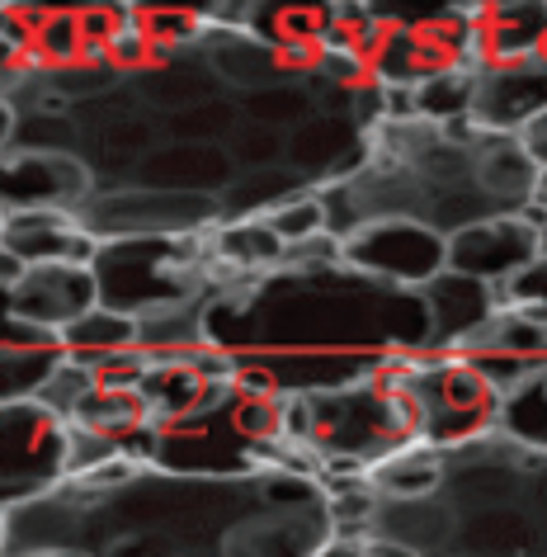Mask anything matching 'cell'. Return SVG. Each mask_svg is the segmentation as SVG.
<instances>
[{
  "label": "cell",
  "instance_id": "cell-1",
  "mask_svg": "<svg viewBox=\"0 0 547 557\" xmlns=\"http://www.w3.org/2000/svg\"><path fill=\"white\" fill-rule=\"evenodd\" d=\"M208 345L236 383L270 397H312L369 383L430 350L420 288H397L349 264H278L222 278L208 298Z\"/></svg>",
  "mask_w": 547,
  "mask_h": 557
},
{
  "label": "cell",
  "instance_id": "cell-2",
  "mask_svg": "<svg viewBox=\"0 0 547 557\" xmlns=\"http://www.w3.org/2000/svg\"><path fill=\"white\" fill-rule=\"evenodd\" d=\"M302 472L194 478L147 463H114L72 478L43 500L0 515L5 557L86 553V557H260L270 515L298 496Z\"/></svg>",
  "mask_w": 547,
  "mask_h": 557
},
{
  "label": "cell",
  "instance_id": "cell-3",
  "mask_svg": "<svg viewBox=\"0 0 547 557\" xmlns=\"http://www.w3.org/2000/svg\"><path fill=\"white\" fill-rule=\"evenodd\" d=\"M533 189L538 165L519 137L486 133L472 119H383L369 133L363 165L321 189V199L340 242L373 222H415L453 242L476 222L529 213Z\"/></svg>",
  "mask_w": 547,
  "mask_h": 557
},
{
  "label": "cell",
  "instance_id": "cell-4",
  "mask_svg": "<svg viewBox=\"0 0 547 557\" xmlns=\"http://www.w3.org/2000/svg\"><path fill=\"white\" fill-rule=\"evenodd\" d=\"M369 534L411 557H547V454L496 430L448 454L430 496L383 500Z\"/></svg>",
  "mask_w": 547,
  "mask_h": 557
},
{
  "label": "cell",
  "instance_id": "cell-5",
  "mask_svg": "<svg viewBox=\"0 0 547 557\" xmlns=\"http://www.w3.org/2000/svg\"><path fill=\"white\" fill-rule=\"evenodd\" d=\"M151 468L194 478H250V472H302L321 478V463L288 440V401L227 383L203 411L157 425Z\"/></svg>",
  "mask_w": 547,
  "mask_h": 557
},
{
  "label": "cell",
  "instance_id": "cell-6",
  "mask_svg": "<svg viewBox=\"0 0 547 557\" xmlns=\"http://www.w3.org/2000/svg\"><path fill=\"white\" fill-rule=\"evenodd\" d=\"M288 440L321 463V478H369L383 458L420 444L415 416L391 387V369L340 393L284 397Z\"/></svg>",
  "mask_w": 547,
  "mask_h": 557
},
{
  "label": "cell",
  "instance_id": "cell-7",
  "mask_svg": "<svg viewBox=\"0 0 547 557\" xmlns=\"http://www.w3.org/2000/svg\"><path fill=\"white\" fill-rule=\"evenodd\" d=\"M90 270H95V284H100V308L123 312L133 322L203 302L213 298L222 278H236L213 256V232L100 242Z\"/></svg>",
  "mask_w": 547,
  "mask_h": 557
},
{
  "label": "cell",
  "instance_id": "cell-8",
  "mask_svg": "<svg viewBox=\"0 0 547 557\" xmlns=\"http://www.w3.org/2000/svg\"><path fill=\"white\" fill-rule=\"evenodd\" d=\"M391 387L415 416L420 444L453 454L500 430L505 393L458 355H415L391 364Z\"/></svg>",
  "mask_w": 547,
  "mask_h": 557
},
{
  "label": "cell",
  "instance_id": "cell-9",
  "mask_svg": "<svg viewBox=\"0 0 547 557\" xmlns=\"http://www.w3.org/2000/svg\"><path fill=\"white\" fill-rule=\"evenodd\" d=\"M128 5H5V72L109 62Z\"/></svg>",
  "mask_w": 547,
  "mask_h": 557
},
{
  "label": "cell",
  "instance_id": "cell-10",
  "mask_svg": "<svg viewBox=\"0 0 547 557\" xmlns=\"http://www.w3.org/2000/svg\"><path fill=\"white\" fill-rule=\"evenodd\" d=\"M72 478V425L38 401L0 407V500L5 510L43 500Z\"/></svg>",
  "mask_w": 547,
  "mask_h": 557
},
{
  "label": "cell",
  "instance_id": "cell-11",
  "mask_svg": "<svg viewBox=\"0 0 547 557\" xmlns=\"http://www.w3.org/2000/svg\"><path fill=\"white\" fill-rule=\"evenodd\" d=\"M76 222L95 242L123 236H199L222 227V199L208 194H151V189H95Z\"/></svg>",
  "mask_w": 547,
  "mask_h": 557
},
{
  "label": "cell",
  "instance_id": "cell-12",
  "mask_svg": "<svg viewBox=\"0 0 547 557\" xmlns=\"http://www.w3.org/2000/svg\"><path fill=\"white\" fill-rule=\"evenodd\" d=\"M340 264L397 288H425L448 270V236L415 222H373L340 242Z\"/></svg>",
  "mask_w": 547,
  "mask_h": 557
},
{
  "label": "cell",
  "instance_id": "cell-13",
  "mask_svg": "<svg viewBox=\"0 0 547 557\" xmlns=\"http://www.w3.org/2000/svg\"><path fill=\"white\" fill-rule=\"evenodd\" d=\"M100 180L80 157H43V151H20V157H5L0 165V194H5V213H34V208H48V213H80Z\"/></svg>",
  "mask_w": 547,
  "mask_h": 557
},
{
  "label": "cell",
  "instance_id": "cell-14",
  "mask_svg": "<svg viewBox=\"0 0 547 557\" xmlns=\"http://www.w3.org/2000/svg\"><path fill=\"white\" fill-rule=\"evenodd\" d=\"M472 123L500 137H524L547 114V58H519L500 66H476Z\"/></svg>",
  "mask_w": 547,
  "mask_h": 557
},
{
  "label": "cell",
  "instance_id": "cell-15",
  "mask_svg": "<svg viewBox=\"0 0 547 557\" xmlns=\"http://www.w3.org/2000/svg\"><path fill=\"white\" fill-rule=\"evenodd\" d=\"M95 308H100V284L90 264H34L5 288V317L48 331H72Z\"/></svg>",
  "mask_w": 547,
  "mask_h": 557
},
{
  "label": "cell",
  "instance_id": "cell-16",
  "mask_svg": "<svg viewBox=\"0 0 547 557\" xmlns=\"http://www.w3.org/2000/svg\"><path fill=\"white\" fill-rule=\"evenodd\" d=\"M538 256H543V232L529 213L476 222V227L458 232L453 242H448V270L482 278L490 288L510 284V278L524 274Z\"/></svg>",
  "mask_w": 547,
  "mask_h": 557
},
{
  "label": "cell",
  "instance_id": "cell-17",
  "mask_svg": "<svg viewBox=\"0 0 547 557\" xmlns=\"http://www.w3.org/2000/svg\"><path fill=\"white\" fill-rule=\"evenodd\" d=\"M547 48V5L543 0H482L468 5V66H500L538 58Z\"/></svg>",
  "mask_w": 547,
  "mask_h": 557
},
{
  "label": "cell",
  "instance_id": "cell-18",
  "mask_svg": "<svg viewBox=\"0 0 547 557\" xmlns=\"http://www.w3.org/2000/svg\"><path fill=\"white\" fill-rule=\"evenodd\" d=\"M128 86L137 90V100H142L151 114H185V109H194V104L232 95L227 81L217 76L213 58H208L203 38L189 44V48H171V52H161V58H151Z\"/></svg>",
  "mask_w": 547,
  "mask_h": 557
},
{
  "label": "cell",
  "instance_id": "cell-19",
  "mask_svg": "<svg viewBox=\"0 0 547 557\" xmlns=\"http://www.w3.org/2000/svg\"><path fill=\"white\" fill-rule=\"evenodd\" d=\"M236 161L227 147H199V143H165L147 161L133 165V175L119 189H151V194H208L222 199L236 185Z\"/></svg>",
  "mask_w": 547,
  "mask_h": 557
},
{
  "label": "cell",
  "instance_id": "cell-20",
  "mask_svg": "<svg viewBox=\"0 0 547 557\" xmlns=\"http://www.w3.org/2000/svg\"><path fill=\"white\" fill-rule=\"evenodd\" d=\"M430 308V350L425 355H458L472 336L496 322L500 312V294L482 278H468V274H453L444 270L439 278H430L420 288Z\"/></svg>",
  "mask_w": 547,
  "mask_h": 557
},
{
  "label": "cell",
  "instance_id": "cell-21",
  "mask_svg": "<svg viewBox=\"0 0 547 557\" xmlns=\"http://www.w3.org/2000/svg\"><path fill=\"white\" fill-rule=\"evenodd\" d=\"M0 250L34 270V264H90L100 242L72 213L34 208V213H5V222H0Z\"/></svg>",
  "mask_w": 547,
  "mask_h": 557
},
{
  "label": "cell",
  "instance_id": "cell-22",
  "mask_svg": "<svg viewBox=\"0 0 547 557\" xmlns=\"http://www.w3.org/2000/svg\"><path fill=\"white\" fill-rule=\"evenodd\" d=\"M213 256L227 274L246 278V274H270L288 260V242L278 236L270 222L256 218V222H222L213 227Z\"/></svg>",
  "mask_w": 547,
  "mask_h": 557
},
{
  "label": "cell",
  "instance_id": "cell-23",
  "mask_svg": "<svg viewBox=\"0 0 547 557\" xmlns=\"http://www.w3.org/2000/svg\"><path fill=\"white\" fill-rule=\"evenodd\" d=\"M444 468H448L444 449H434V444H406L401 454L383 458L369 472V486L383 500H420L444 482Z\"/></svg>",
  "mask_w": 547,
  "mask_h": 557
},
{
  "label": "cell",
  "instance_id": "cell-24",
  "mask_svg": "<svg viewBox=\"0 0 547 557\" xmlns=\"http://www.w3.org/2000/svg\"><path fill=\"white\" fill-rule=\"evenodd\" d=\"M312 185H302L293 171H256V175H236V185L222 194V222H256L278 213L284 203H293L298 194Z\"/></svg>",
  "mask_w": 547,
  "mask_h": 557
},
{
  "label": "cell",
  "instance_id": "cell-25",
  "mask_svg": "<svg viewBox=\"0 0 547 557\" xmlns=\"http://www.w3.org/2000/svg\"><path fill=\"white\" fill-rule=\"evenodd\" d=\"M137 336H142V326H137L133 317L95 308L90 317H80L72 331H62V345H66V355H72L76 364H95V359L137 350Z\"/></svg>",
  "mask_w": 547,
  "mask_h": 557
},
{
  "label": "cell",
  "instance_id": "cell-26",
  "mask_svg": "<svg viewBox=\"0 0 547 557\" xmlns=\"http://www.w3.org/2000/svg\"><path fill=\"white\" fill-rule=\"evenodd\" d=\"M241 100L222 95V100L194 104L185 114H165V143H199V147H227L241 133Z\"/></svg>",
  "mask_w": 547,
  "mask_h": 557
},
{
  "label": "cell",
  "instance_id": "cell-27",
  "mask_svg": "<svg viewBox=\"0 0 547 557\" xmlns=\"http://www.w3.org/2000/svg\"><path fill=\"white\" fill-rule=\"evenodd\" d=\"M500 435H510L514 444H529V449L547 454V369L505 393Z\"/></svg>",
  "mask_w": 547,
  "mask_h": 557
},
{
  "label": "cell",
  "instance_id": "cell-28",
  "mask_svg": "<svg viewBox=\"0 0 547 557\" xmlns=\"http://www.w3.org/2000/svg\"><path fill=\"white\" fill-rule=\"evenodd\" d=\"M66 345L52 350H0V397L5 401H38V393L52 383V373L66 364Z\"/></svg>",
  "mask_w": 547,
  "mask_h": 557
},
{
  "label": "cell",
  "instance_id": "cell-29",
  "mask_svg": "<svg viewBox=\"0 0 547 557\" xmlns=\"http://www.w3.org/2000/svg\"><path fill=\"white\" fill-rule=\"evenodd\" d=\"M472 90H476V76L462 66V72H444L425 81V86L411 90L415 100V119H430V123H468L472 119Z\"/></svg>",
  "mask_w": 547,
  "mask_h": 557
},
{
  "label": "cell",
  "instance_id": "cell-30",
  "mask_svg": "<svg viewBox=\"0 0 547 557\" xmlns=\"http://www.w3.org/2000/svg\"><path fill=\"white\" fill-rule=\"evenodd\" d=\"M227 157L241 175L256 171H288V133L260 128V123H241V133L227 143Z\"/></svg>",
  "mask_w": 547,
  "mask_h": 557
},
{
  "label": "cell",
  "instance_id": "cell-31",
  "mask_svg": "<svg viewBox=\"0 0 547 557\" xmlns=\"http://www.w3.org/2000/svg\"><path fill=\"white\" fill-rule=\"evenodd\" d=\"M100 393V379H95V373L86 369V364H76V359H66V364L52 373V383L43 387V393H38V407H48L52 416H58V421H66L72 425L76 416H80V407H86V401Z\"/></svg>",
  "mask_w": 547,
  "mask_h": 557
},
{
  "label": "cell",
  "instance_id": "cell-32",
  "mask_svg": "<svg viewBox=\"0 0 547 557\" xmlns=\"http://www.w3.org/2000/svg\"><path fill=\"white\" fill-rule=\"evenodd\" d=\"M270 227L284 236L288 246H298V242H312V236H326L331 232V218H326V199H321V189H307L298 194L293 203H284L278 213L264 218Z\"/></svg>",
  "mask_w": 547,
  "mask_h": 557
},
{
  "label": "cell",
  "instance_id": "cell-33",
  "mask_svg": "<svg viewBox=\"0 0 547 557\" xmlns=\"http://www.w3.org/2000/svg\"><path fill=\"white\" fill-rule=\"evenodd\" d=\"M496 294H500V312H519V317H533V322H547V250L524 274H514L510 284H500Z\"/></svg>",
  "mask_w": 547,
  "mask_h": 557
},
{
  "label": "cell",
  "instance_id": "cell-34",
  "mask_svg": "<svg viewBox=\"0 0 547 557\" xmlns=\"http://www.w3.org/2000/svg\"><path fill=\"white\" fill-rule=\"evenodd\" d=\"M62 345V331L20 322V317H5V331H0V350H52Z\"/></svg>",
  "mask_w": 547,
  "mask_h": 557
},
{
  "label": "cell",
  "instance_id": "cell-35",
  "mask_svg": "<svg viewBox=\"0 0 547 557\" xmlns=\"http://www.w3.org/2000/svg\"><path fill=\"white\" fill-rule=\"evenodd\" d=\"M321 557H411V553L397 548V543L373 539V534H359V539H331Z\"/></svg>",
  "mask_w": 547,
  "mask_h": 557
},
{
  "label": "cell",
  "instance_id": "cell-36",
  "mask_svg": "<svg viewBox=\"0 0 547 557\" xmlns=\"http://www.w3.org/2000/svg\"><path fill=\"white\" fill-rule=\"evenodd\" d=\"M519 143H524V151L533 157V165H538V171H547V114L533 123V128H524V137H519Z\"/></svg>",
  "mask_w": 547,
  "mask_h": 557
},
{
  "label": "cell",
  "instance_id": "cell-37",
  "mask_svg": "<svg viewBox=\"0 0 547 557\" xmlns=\"http://www.w3.org/2000/svg\"><path fill=\"white\" fill-rule=\"evenodd\" d=\"M533 218H547V171H538V189H533Z\"/></svg>",
  "mask_w": 547,
  "mask_h": 557
},
{
  "label": "cell",
  "instance_id": "cell-38",
  "mask_svg": "<svg viewBox=\"0 0 547 557\" xmlns=\"http://www.w3.org/2000/svg\"><path fill=\"white\" fill-rule=\"evenodd\" d=\"M24 557H86V553H24Z\"/></svg>",
  "mask_w": 547,
  "mask_h": 557
},
{
  "label": "cell",
  "instance_id": "cell-39",
  "mask_svg": "<svg viewBox=\"0 0 547 557\" xmlns=\"http://www.w3.org/2000/svg\"><path fill=\"white\" fill-rule=\"evenodd\" d=\"M533 218V213H529ZM533 222H538V232H543V250H547V218H533Z\"/></svg>",
  "mask_w": 547,
  "mask_h": 557
},
{
  "label": "cell",
  "instance_id": "cell-40",
  "mask_svg": "<svg viewBox=\"0 0 547 557\" xmlns=\"http://www.w3.org/2000/svg\"><path fill=\"white\" fill-rule=\"evenodd\" d=\"M543 58H547V48H543Z\"/></svg>",
  "mask_w": 547,
  "mask_h": 557
}]
</instances>
